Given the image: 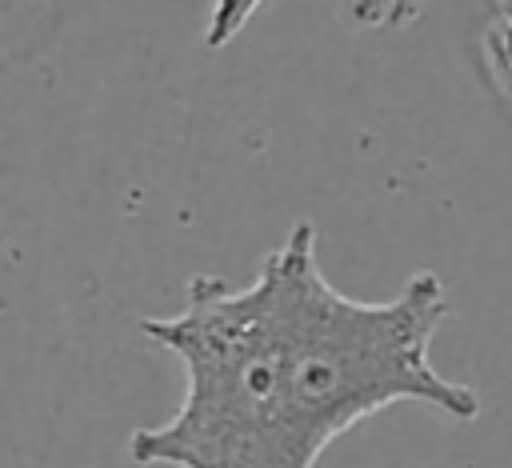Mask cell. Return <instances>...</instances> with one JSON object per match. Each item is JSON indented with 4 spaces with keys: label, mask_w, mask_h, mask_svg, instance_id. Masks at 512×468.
Segmentation results:
<instances>
[{
    "label": "cell",
    "mask_w": 512,
    "mask_h": 468,
    "mask_svg": "<svg viewBox=\"0 0 512 468\" xmlns=\"http://www.w3.org/2000/svg\"><path fill=\"white\" fill-rule=\"evenodd\" d=\"M448 316L444 280L416 272L388 300H356L320 268L312 220H296L252 284L192 276L172 316L140 332L184 364L172 420L136 428L128 456L172 468H316L352 424L412 400L476 420L480 396L432 368Z\"/></svg>",
    "instance_id": "obj_1"
},
{
    "label": "cell",
    "mask_w": 512,
    "mask_h": 468,
    "mask_svg": "<svg viewBox=\"0 0 512 468\" xmlns=\"http://www.w3.org/2000/svg\"><path fill=\"white\" fill-rule=\"evenodd\" d=\"M484 60L504 96H512V0H496L492 24L484 28Z\"/></svg>",
    "instance_id": "obj_2"
},
{
    "label": "cell",
    "mask_w": 512,
    "mask_h": 468,
    "mask_svg": "<svg viewBox=\"0 0 512 468\" xmlns=\"http://www.w3.org/2000/svg\"><path fill=\"white\" fill-rule=\"evenodd\" d=\"M264 0H212V12H208V32H204V44L208 48H224L232 44L244 24L260 12Z\"/></svg>",
    "instance_id": "obj_3"
}]
</instances>
